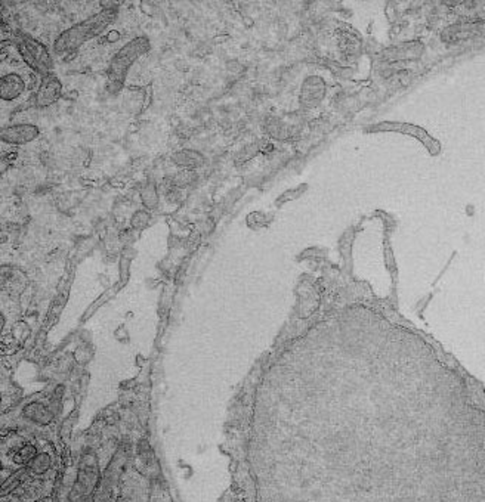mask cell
I'll return each instance as SVG.
<instances>
[{
    "mask_svg": "<svg viewBox=\"0 0 485 502\" xmlns=\"http://www.w3.org/2000/svg\"><path fill=\"white\" fill-rule=\"evenodd\" d=\"M117 16L115 9H104L101 12L86 18L85 21L70 27L55 40L53 49L56 53H67L79 49L87 40L101 34Z\"/></svg>",
    "mask_w": 485,
    "mask_h": 502,
    "instance_id": "obj_1",
    "label": "cell"
},
{
    "mask_svg": "<svg viewBox=\"0 0 485 502\" xmlns=\"http://www.w3.org/2000/svg\"><path fill=\"white\" fill-rule=\"evenodd\" d=\"M149 50V40L147 37H137L125 45L112 58L108 68V80L107 89L111 93H117L125 83V78L132 64L145 55Z\"/></svg>",
    "mask_w": 485,
    "mask_h": 502,
    "instance_id": "obj_2",
    "label": "cell"
},
{
    "mask_svg": "<svg viewBox=\"0 0 485 502\" xmlns=\"http://www.w3.org/2000/svg\"><path fill=\"white\" fill-rule=\"evenodd\" d=\"M20 55L23 56L27 65H30L34 71H37L42 75H48L52 70V58L50 53L46 49V46L31 36L23 34L20 37L18 43Z\"/></svg>",
    "mask_w": 485,
    "mask_h": 502,
    "instance_id": "obj_3",
    "label": "cell"
},
{
    "mask_svg": "<svg viewBox=\"0 0 485 502\" xmlns=\"http://www.w3.org/2000/svg\"><path fill=\"white\" fill-rule=\"evenodd\" d=\"M40 135V129L34 124L30 123H21V124H13L6 129L2 130L0 137L2 142H6L9 145H24L31 140H34Z\"/></svg>",
    "mask_w": 485,
    "mask_h": 502,
    "instance_id": "obj_4",
    "label": "cell"
},
{
    "mask_svg": "<svg viewBox=\"0 0 485 502\" xmlns=\"http://www.w3.org/2000/svg\"><path fill=\"white\" fill-rule=\"evenodd\" d=\"M61 93H63V85L58 80V77L53 74L43 75L36 93V104L40 108H46L53 102H56Z\"/></svg>",
    "mask_w": 485,
    "mask_h": 502,
    "instance_id": "obj_5",
    "label": "cell"
},
{
    "mask_svg": "<svg viewBox=\"0 0 485 502\" xmlns=\"http://www.w3.org/2000/svg\"><path fill=\"white\" fill-rule=\"evenodd\" d=\"M24 90L25 82L20 74H6L0 78V98L3 101H13L20 98Z\"/></svg>",
    "mask_w": 485,
    "mask_h": 502,
    "instance_id": "obj_6",
    "label": "cell"
},
{
    "mask_svg": "<svg viewBox=\"0 0 485 502\" xmlns=\"http://www.w3.org/2000/svg\"><path fill=\"white\" fill-rule=\"evenodd\" d=\"M172 161L182 170H196L204 164V157L194 149H181L172 155Z\"/></svg>",
    "mask_w": 485,
    "mask_h": 502,
    "instance_id": "obj_7",
    "label": "cell"
},
{
    "mask_svg": "<svg viewBox=\"0 0 485 502\" xmlns=\"http://www.w3.org/2000/svg\"><path fill=\"white\" fill-rule=\"evenodd\" d=\"M141 199H142V204L145 206L147 208H156L157 204H159V192H157V188L154 184H147L142 189H141Z\"/></svg>",
    "mask_w": 485,
    "mask_h": 502,
    "instance_id": "obj_8",
    "label": "cell"
},
{
    "mask_svg": "<svg viewBox=\"0 0 485 502\" xmlns=\"http://www.w3.org/2000/svg\"><path fill=\"white\" fill-rule=\"evenodd\" d=\"M197 180V173L194 170H181L172 177V186L174 188H185L188 185L194 184Z\"/></svg>",
    "mask_w": 485,
    "mask_h": 502,
    "instance_id": "obj_9",
    "label": "cell"
},
{
    "mask_svg": "<svg viewBox=\"0 0 485 502\" xmlns=\"http://www.w3.org/2000/svg\"><path fill=\"white\" fill-rule=\"evenodd\" d=\"M36 456H37V455H36L34 446L27 445V446H24L23 449H20L18 452L15 453L13 461H15L16 464H27V463H31Z\"/></svg>",
    "mask_w": 485,
    "mask_h": 502,
    "instance_id": "obj_10",
    "label": "cell"
},
{
    "mask_svg": "<svg viewBox=\"0 0 485 502\" xmlns=\"http://www.w3.org/2000/svg\"><path fill=\"white\" fill-rule=\"evenodd\" d=\"M49 466H50L49 456L45 455V453H43V455H37V456L30 463L31 471L36 473V474H43V473L49 468Z\"/></svg>",
    "mask_w": 485,
    "mask_h": 502,
    "instance_id": "obj_11",
    "label": "cell"
},
{
    "mask_svg": "<svg viewBox=\"0 0 485 502\" xmlns=\"http://www.w3.org/2000/svg\"><path fill=\"white\" fill-rule=\"evenodd\" d=\"M148 223H149V214L147 213V211H144V210L137 211V213L133 214V217H132V226H133L135 229H144Z\"/></svg>",
    "mask_w": 485,
    "mask_h": 502,
    "instance_id": "obj_12",
    "label": "cell"
}]
</instances>
